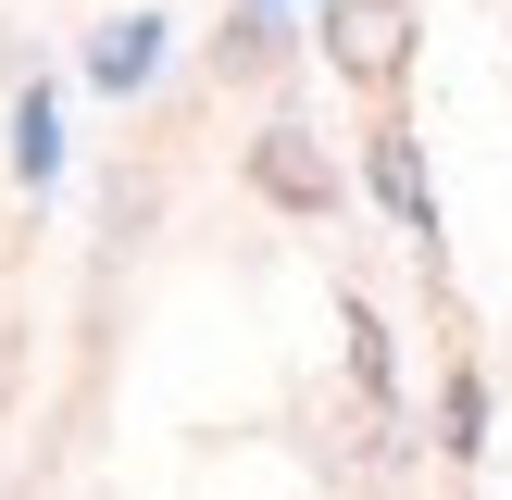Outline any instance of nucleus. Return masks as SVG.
<instances>
[{
    "mask_svg": "<svg viewBox=\"0 0 512 500\" xmlns=\"http://www.w3.org/2000/svg\"><path fill=\"white\" fill-rule=\"evenodd\" d=\"M150 50H163V25H100L88 75H100V88H138V75H150Z\"/></svg>",
    "mask_w": 512,
    "mask_h": 500,
    "instance_id": "obj_4",
    "label": "nucleus"
},
{
    "mask_svg": "<svg viewBox=\"0 0 512 500\" xmlns=\"http://www.w3.org/2000/svg\"><path fill=\"white\" fill-rule=\"evenodd\" d=\"M375 200H388V213H400V225L425 238V163H413V138H400V125L375 138Z\"/></svg>",
    "mask_w": 512,
    "mask_h": 500,
    "instance_id": "obj_3",
    "label": "nucleus"
},
{
    "mask_svg": "<svg viewBox=\"0 0 512 500\" xmlns=\"http://www.w3.org/2000/svg\"><path fill=\"white\" fill-rule=\"evenodd\" d=\"M250 188H263L275 213H325V200H338V163H325L300 125H263V138H250Z\"/></svg>",
    "mask_w": 512,
    "mask_h": 500,
    "instance_id": "obj_2",
    "label": "nucleus"
},
{
    "mask_svg": "<svg viewBox=\"0 0 512 500\" xmlns=\"http://www.w3.org/2000/svg\"><path fill=\"white\" fill-rule=\"evenodd\" d=\"M475 425H488V388H475V375H450V388H438V438L475 450Z\"/></svg>",
    "mask_w": 512,
    "mask_h": 500,
    "instance_id": "obj_5",
    "label": "nucleus"
},
{
    "mask_svg": "<svg viewBox=\"0 0 512 500\" xmlns=\"http://www.w3.org/2000/svg\"><path fill=\"white\" fill-rule=\"evenodd\" d=\"M400 50H413V0H338V13H325V63H338L350 88H388Z\"/></svg>",
    "mask_w": 512,
    "mask_h": 500,
    "instance_id": "obj_1",
    "label": "nucleus"
}]
</instances>
